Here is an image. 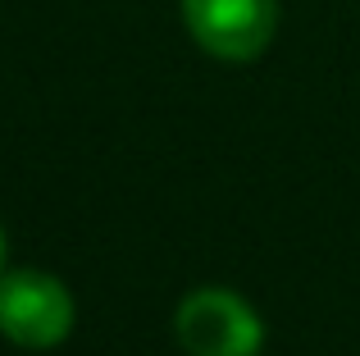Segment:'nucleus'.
<instances>
[{
  "instance_id": "nucleus-4",
  "label": "nucleus",
  "mask_w": 360,
  "mask_h": 356,
  "mask_svg": "<svg viewBox=\"0 0 360 356\" xmlns=\"http://www.w3.org/2000/svg\"><path fill=\"white\" fill-rule=\"evenodd\" d=\"M0 260H5V242H0Z\"/></svg>"
},
{
  "instance_id": "nucleus-1",
  "label": "nucleus",
  "mask_w": 360,
  "mask_h": 356,
  "mask_svg": "<svg viewBox=\"0 0 360 356\" xmlns=\"http://www.w3.org/2000/svg\"><path fill=\"white\" fill-rule=\"evenodd\" d=\"M0 333L18 348H60L73 333V293L46 269L0 274Z\"/></svg>"
},
{
  "instance_id": "nucleus-2",
  "label": "nucleus",
  "mask_w": 360,
  "mask_h": 356,
  "mask_svg": "<svg viewBox=\"0 0 360 356\" xmlns=\"http://www.w3.org/2000/svg\"><path fill=\"white\" fill-rule=\"evenodd\" d=\"M174 333L187 356H255L264 343L260 315L229 288H201L183 297Z\"/></svg>"
},
{
  "instance_id": "nucleus-3",
  "label": "nucleus",
  "mask_w": 360,
  "mask_h": 356,
  "mask_svg": "<svg viewBox=\"0 0 360 356\" xmlns=\"http://www.w3.org/2000/svg\"><path fill=\"white\" fill-rule=\"evenodd\" d=\"M183 23L205 55L246 64L278 32V0H183Z\"/></svg>"
}]
</instances>
